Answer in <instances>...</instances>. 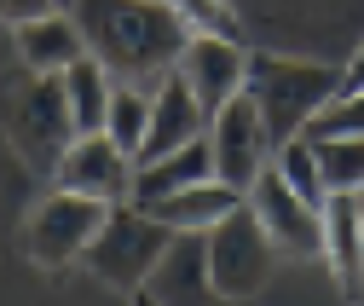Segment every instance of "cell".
<instances>
[{
    "instance_id": "1",
    "label": "cell",
    "mask_w": 364,
    "mask_h": 306,
    "mask_svg": "<svg viewBox=\"0 0 364 306\" xmlns=\"http://www.w3.org/2000/svg\"><path fill=\"white\" fill-rule=\"evenodd\" d=\"M87 53H93L116 81L127 87H151L162 75L179 70V53H186V18H179L168 0H75L70 6Z\"/></svg>"
},
{
    "instance_id": "2",
    "label": "cell",
    "mask_w": 364,
    "mask_h": 306,
    "mask_svg": "<svg viewBox=\"0 0 364 306\" xmlns=\"http://www.w3.org/2000/svg\"><path fill=\"white\" fill-rule=\"evenodd\" d=\"M272 151L306 133V121L324 110L330 99H341V64L324 58H301V53H249V87Z\"/></svg>"
},
{
    "instance_id": "3",
    "label": "cell",
    "mask_w": 364,
    "mask_h": 306,
    "mask_svg": "<svg viewBox=\"0 0 364 306\" xmlns=\"http://www.w3.org/2000/svg\"><path fill=\"white\" fill-rule=\"evenodd\" d=\"M0 133H6V145L41 173V180H53L64 151L75 145L64 81L58 75H35V70L18 64L6 81H0Z\"/></svg>"
},
{
    "instance_id": "4",
    "label": "cell",
    "mask_w": 364,
    "mask_h": 306,
    "mask_svg": "<svg viewBox=\"0 0 364 306\" xmlns=\"http://www.w3.org/2000/svg\"><path fill=\"white\" fill-rule=\"evenodd\" d=\"M168 243H173V231L156 220V214L116 202L105 214L93 248H87V272H93L99 283H110V289H122V295H133V289L151 283V272H156V260L168 254Z\"/></svg>"
},
{
    "instance_id": "5",
    "label": "cell",
    "mask_w": 364,
    "mask_h": 306,
    "mask_svg": "<svg viewBox=\"0 0 364 306\" xmlns=\"http://www.w3.org/2000/svg\"><path fill=\"white\" fill-rule=\"evenodd\" d=\"M110 202H93V197H75V191H47L35 197L29 220H23V254L35 260L41 272H64L75 260H87L99 226H105Z\"/></svg>"
},
{
    "instance_id": "6",
    "label": "cell",
    "mask_w": 364,
    "mask_h": 306,
    "mask_svg": "<svg viewBox=\"0 0 364 306\" xmlns=\"http://www.w3.org/2000/svg\"><path fill=\"white\" fill-rule=\"evenodd\" d=\"M203 243H208V272H214L220 300H249V295H260L272 283V272H278V248H272V237L260 231V220L249 208L225 214Z\"/></svg>"
},
{
    "instance_id": "7",
    "label": "cell",
    "mask_w": 364,
    "mask_h": 306,
    "mask_svg": "<svg viewBox=\"0 0 364 306\" xmlns=\"http://www.w3.org/2000/svg\"><path fill=\"white\" fill-rule=\"evenodd\" d=\"M208 156H214V180H225L232 191H249L272 168V139L249 93H237L225 110L208 116Z\"/></svg>"
},
{
    "instance_id": "8",
    "label": "cell",
    "mask_w": 364,
    "mask_h": 306,
    "mask_svg": "<svg viewBox=\"0 0 364 306\" xmlns=\"http://www.w3.org/2000/svg\"><path fill=\"white\" fill-rule=\"evenodd\" d=\"M243 208L260 220V231L272 237V248H278V254H295V260L324 254V208L301 202V197H295L272 168L243 191Z\"/></svg>"
},
{
    "instance_id": "9",
    "label": "cell",
    "mask_w": 364,
    "mask_h": 306,
    "mask_svg": "<svg viewBox=\"0 0 364 306\" xmlns=\"http://www.w3.org/2000/svg\"><path fill=\"white\" fill-rule=\"evenodd\" d=\"M179 75L197 93V104L214 116L249 87V47L243 40H225V35H191L186 53H179Z\"/></svg>"
},
{
    "instance_id": "10",
    "label": "cell",
    "mask_w": 364,
    "mask_h": 306,
    "mask_svg": "<svg viewBox=\"0 0 364 306\" xmlns=\"http://www.w3.org/2000/svg\"><path fill=\"white\" fill-rule=\"evenodd\" d=\"M58 191H75V197H93V202H127L133 197V156L116 151L105 133H81L64 162H58Z\"/></svg>"
},
{
    "instance_id": "11",
    "label": "cell",
    "mask_w": 364,
    "mask_h": 306,
    "mask_svg": "<svg viewBox=\"0 0 364 306\" xmlns=\"http://www.w3.org/2000/svg\"><path fill=\"white\" fill-rule=\"evenodd\" d=\"M197 139H208V110L197 104V93L186 87V75L173 70V75H162L151 87V133H145L139 162H156L168 151H186Z\"/></svg>"
},
{
    "instance_id": "12",
    "label": "cell",
    "mask_w": 364,
    "mask_h": 306,
    "mask_svg": "<svg viewBox=\"0 0 364 306\" xmlns=\"http://www.w3.org/2000/svg\"><path fill=\"white\" fill-rule=\"evenodd\" d=\"M145 295L156 306H225L220 289H214V272H208V243L203 237H173L168 254L156 260Z\"/></svg>"
},
{
    "instance_id": "13",
    "label": "cell",
    "mask_w": 364,
    "mask_h": 306,
    "mask_svg": "<svg viewBox=\"0 0 364 306\" xmlns=\"http://www.w3.org/2000/svg\"><path fill=\"white\" fill-rule=\"evenodd\" d=\"M203 180H214L208 139H197V145H186V151H168V156H156V162H133V197H127V202H133V208H156V202L191 191V185H203Z\"/></svg>"
},
{
    "instance_id": "14",
    "label": "cell",
    "mask_w": 364,
    "mask_h": 306,
    "mask_svg": "<svg viewBox=\"0 0 364 306\" xmlns=\"http://www.w3.org/2000/svg\"><path fill=\"white\" fill-rule=\"evenodd\" d=\"M12 40H18V64L35 70V75H64L75 58H87V40H81V29H75L70 12L29 18V23L12 29Z\"/></svg>"
},
{
    "instance_id": "15",
    "label": "cell",
    "mask_w": 364,
    "mask_h": 306,
    "mask_svg": "<svg viewBox=\"0 0 364 306\" xmlns=\"http://www.w3.org/2000/svg\"><path fill=\"white\" fill-rule=\"evenodd\" d=\"M324 266L347 300H364V237H358V202L353 197L324 202Z\"/></svg>"
},
{
    "instance_id": "16",
    "label": "cell",
    "mask_w": 364,
    "mask_h": 306,
    "mask_svg": "<svg viewBox=\"0 0 364 306\" xmlns=\"http://www.w3.org/2000/svg\"><path fill=\"white\" fill-rule=\"evenodd\" d=\"M237 208H243V191H232L225 180H203V185L179 191V197H168V202H156L145 214H156L173 237H208L225 214H237Z\"/></svg>"
},
{
    "instance_id": "17",
    "label": "cell",
    "mask_w": 364,
    "mask_h": 306,
    "mask_svg": "<svg viewBox=\"0 0 364 306\" xmlns=\"http://www.w3.org/2000/svg\"><path fill=\"white\" fill-rule=\"evenodd\" d=\"M64 99H70V121H75V139L81 133H105V116H110V93H116V75L87 53V58H75L64 75Z\"/></svg>"
},
{
    "instance_id": "18",
    "label": "cell",
    "mask_w": 364,
    "mask_h": 306,
    "mask_svg": "<svg viewBox=\"0 0 364 306\" xmlns=\"http://www.w3.org/2000/svg\"><path fill=\"white\" fill-rule=\"evenodd\" d=\"M145 133H151V93H145V87L116 81V93H110V116H105V139H110L116 151H127L133 162H139Z\"/></svg>"
},
{
    "instance_id": "19",
    "label": "cell",
    "mask_w": 364,
    "mask_h": 306,
    "mask_svg": "<svg viewBox=\"0 0 364 306\" xmlns=\"http://www.w3.org/2000/svg\"><path fill=\"white\" fill-rule=\"evenodd\" d=\"M29 208H35V168L0 133V243H6V231H23Z\"/></svg>"
},
{
    "instance_id": "20",
    "label": "cell",
    "mask_w": 364,
    "mask_h": 306,
    "mask_svg": "<svg viewBox=\"0 0 364 306\" xmlns=\"http://www.w3.org/2000/svg\"><path fill=\"white\" fill-rule=\"evenodd\" d=\"M272 173H278V180H284L301 202H312V208L330 202L324 173H318V151H312V139H289V145H278V151H272Z\"/></svg>"
},
{
    "instance_id": "21",
    "label": "cell",
    "mask_w": 364,
    "mask_h": 306,
    "mask_svg": "<svg viewBox=\"0 0 364 306\" xmlns=\"http://www.w3.org/2000/svg\"><path fill=\"white\" fill-rule=\"evenodd\" d=\"M318 173L330 197H358L364 191V139H318Z\"/></svg>"
},
{
    "instance_id": "22",
    "label": "cell",
    "mask_w": 364,
    "mask_h": 306,
    "mask_svg": "<svg viewBox=\"0 0 364 306\" xmlns=\"http://www.w3.org/2000/svg\"><path fill=\"white\" fill-rule=\"evenodd\" d=\"M301 139H364V93H341V99H330L324 110H318L312 121H306V133Z\"/></svg>"
},
{
    "instance_id": "23",
    "label": "cell",
    "mask_w": 364,
    "mask_h": 306,
    "mask_svg": "<svg viewBox=\"0 0 364 306\" xmlns=\"http://www.w3.org/2000/svg\"><path fill=\"white\" fill-rule=\"evenodd\" d=\"M168 6L186 18L191 35H225V40H243V18L232 0H168Z\"/></svg>"
},
{
    "instance_id": "24",
    "label": "cell",
    "mask_w": 364,
    "mask_h": 306,
    "mask_svg": "<svg viewBox=\"0 0 364 306\" xmlns=\"http://www.w3.org/2000/svg\"><path fill=\"white\" fill-rule=\"evenodd\" d=\"M47 12H58L53 0H0V23H29V18H47Z\"/></svg>"
},
{
    "instance_id": "25",
    "label": "cell",
    "mask_w": 364,
    "mask_h": 306,
    "mask_svg": "<svg viewBox=\"0 0 364 306\" xmlns=\"http://www.w3.org/2000/svg\"><path fill=\"white\" fill-rule=\"evenodd\" d=\"M341 93H364V40H358V53L341 64Z\"/></svg>"
},
{
    "instance_id": "26",
    "label": "cell",
    "mask_w": 364,
    "mask_h": 306,
    "mask_svg": "<svg viewBox=\"0 0 364 306\" xmlns=\"http://www.w3.org/2000/svg\"><path fill=\"white\" fill-rule=\"evenodd\" d=\"M127 306H156V300H151L145 289H133V295H127Z\"/></svg>"
},
{
    "instance_id": "27",
    "label": "cell",
    "mask_w": 364,
    "mask_h": 306,
    "mask_svg": "<svg viewBox=\"0 0 364 306\" xmlns=\"http://www.w3.org/2000/svg\"><path fill=\"white\" fill-rule=\"evenodd\" d=\"M353 202H358V237H364V191H358V197H353Z\"/></svg>"
},
{
    "instance_id": "28",
    "label": "cell",
    "mask_w": 364,
    "mask_h": 306,
    "mask_svg": "<svg viewBox=\"0 0 364 306\" xmlns=\"http://www.w3.org/2000/svg\"><path fill=\"white\" fill-rule=\"evenodd\" d=\"M53 6H58V12H70V6H75V0H53Z\"/></svg>"
},
{
    "instance_id": "29",
    "label": "cell",
    "mask_w": 364,
    "mask_h": 306,
    "mask_svg": "<svg viewBox=\"0 0 364 306\" xmlns=\"http://www.w3.org/2000/svg\"><path fill=\"white\" fill-rule=\"evenodd\" d=\"M225 306H243V300H225Z\"/></svg>"
}]
</instances>
